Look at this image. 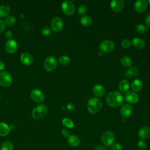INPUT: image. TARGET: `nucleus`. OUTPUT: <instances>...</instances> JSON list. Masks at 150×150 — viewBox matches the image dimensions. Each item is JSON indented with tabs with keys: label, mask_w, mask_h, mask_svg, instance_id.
Returning a JSON list of instances; mask_svg holds the SVG:
<instances>
[{
	"label": "nucleus",
	"mask_w": 150,
	"mask_h": 150,
	"mask_svg": "<svg viewBox=\"0 0 150 150\" xmlns=\"http://www.w3.org/2000/svg\"><path fill=\"white\" fill-rule=\"evenodd\" d=\"M106 101L108 105L112 107H117L122 103L123 97L118 91H111L108 94Z\"/></svg>",
	"instance_id": "obj_1"
},
{
	"label": "nucleus",
	"mask_w": 150,
	"mask_h": 150,
	"mask_svg": "<svg viewBox=\"0 0 150 150\" xmlns=\"http://www.w3.org/2000/svg\"><path fill=\"white\" fill-rule=\"evenodd\" d=\"M102 103L101 100L97 97H92L90 98L87 103V108L89 113L95 114L99 112L101 110Z\"/></svg>",
	"instance_id": "obj_2"
},
{
	"label": "nucleus",
	"mask_w": 150,
	"mask_h": 150,
	"mask_svg": "<svg viewBox=\"0 0 150 150\" xmlns=\"http://www.w3.org/2000/svg\"><path fill=\"white\" fill-rule=\"evenodd\" d=\"M47 112V107L45 104H41L34 108V109L32 111V116L35 119H40L46 114Z\"/></svg>",
	"instance_id": "obj_3"
},
{
	"label": "nucleus",
	"mask_w": 150,
	"mask_h": 150,
	"mask_svg": "<svg viewBox=\"0 0 150 150\" xmlns=\"http://www.w3.org/2000/svg\"><path fill=\"white\" fill-rule=\"evenodd\" d=\"M101 139L104 145L110 146L114 143L115 135L111 131H106L103 133L101 137Z\"/></svg>",
	"instance_id": "obj_4"
},
{
	"label": "nucleus",
	"mask_w": 150,
	"mask_h": 150,
	"mask_svg": "<svg viewBox=\"0 0 150 150\" xmlns=\"http://www.w3.org/2000/svg\"><path fill=\"white\" fill-rule=\"evenodd\" d=\"M57 64L56 58L53 56H49L46 58L43 63V67L47 71H52L55 69Z\"/></svg>",
	"instance_id": "obj_5"
},
{
	"label": "nucleus",
	"mask_w": 150,
	"mask_h": 150,
	"mask_svg": "<svg viewBox=\"0 0 150 150\" xmlns=\"http://www.w3.org/2000/svg\"><path fill=\"white\" fill-rule=\"evenodd\" d=\"M100 51L102 52L109 53L112 52L114 49V44L111 40H105L101 42L98 46Z\"/></svg>",
	"instance_id": "obj_6"
},
{
	"label": "nucleus",
	"mask_w": 150,
	"mask_h": 150,
	"mask_svg": "<svg viewBox=\"0 0 150 150\" xmlns=\"http://www.w3.org/2000/svg\"><path fill=\"white\" fill-rule=\"evenodd\" d=\"M62 11L67 15H71L74 13L75 11V7L73 4L69 1H63L62 4Z\"/></svg>",
	"instance_id": "obj_7"
},
{
	"label": "nucleus",
	"mask_w": 150,
	"mask_h": 150,
	"mask_svg": "<svg viewBox=\"0 0 150 150\" xmlns=\"http://www.w3.org/2000/svg\"><path fill=\"white\" fill-rule=\"evenodd\" d=\"M12 81L11 74L6 71L0 72V85L3 87L10 86Z\"/></svg>",
	"instance_id": "obj_8"
},
{
	"label": "nucleus",
	"mask_w": 150,
	"mask_h": 150,
	"mask_svg": "<svg viewBox=\"0 0 150 150\" xmlns=\"http://www.w3.org/2000/svg\"><path fill=\"white\" fill-rule=\"evenodd\" d=\"M51 28L54 32H60L63 28V22L59 17H54L51 21Z\"/></svg>",
	"instance_id": "obj_9"
},
{
	"label": "nucleus",
	"mask_w": 150,
	"mask_h": 150,
	"mask_svg": "<svg viewBox=\"0 0 150 150\" xmlns=\"http://www.w3.org/2000/svg\"><path fill=\"white\" fill-rule=\"evenodd\" d=\"M30 97L33 101L38 103L42 102L45 99L43 93L40 90L36 88L32 90L30 93Z\"/></svg>",
	"instance_id": "obj_10"
},
{
	"label": "nucleus",
	"mask_w": 150,
	"mask_h": 150,
	"mask_svg": "<svg viewBox=\"0 0 150 150\" xmlns=\"http://www.w3.org/2000/svg\"><path fill=\"white\" fill-rule=\"evenodd\" d=\"M5 48L8 53H13L18 49V44L15 40L10 39L6 42Z\"/></svg>",
	"instance_id": "obj_11"
},
{
	"label": "nucleus",
	"mask_w": 150,
	"mask_h": 150,
	"mask_svg": "<svg viewBox=\"0 0 150 150\" xmlns=\"http://www.w3.org/2000/svg\"><path fill=\"white\" fill-rule=\"evenodd\" d=\"M110 7L113 11L119 12L123 9L124 7V2L122 0H113L110 4Z\"/></svg>",
	"instance_id": "obj_12"
},
{
	"label": "nucleus",
	"mask_w": 150,
	"mask_h": 150,
	"mask_svg": "<svg viewBox=\"0 0 150 150\" xmlns=\"http://www.w3.org/2000/svg\"><path fill=\"white\" fill-rule=\"evenodd\" d=\"M125 100L131 104H135L139 100V96L137 94L132 91L127 92L125 95Z\"/></svg>",
	"instance_id": "obj_13"
},
{
	"label": "nucleus",
	"mask_w": 150,
	"mask_h": 150,
	"mask_svg": "<svg viewBox=\"0 0 150 150\" xmlns=\"http://www.w3.org/2000/svg\"><path fill=\"white\" fill-rule=\"evenodd\" d=\"M148 6L147 2L145 0H138L135 2L134 8L138 13H141L145 11Z\"/></svg>",
	"instance_id": "obj_14"
},
{
	"label": "nucleus",
	"mask_w": 150,
	"mask_h": 150,
	"mask_svg": "<svg viewBox=\"0 0 150 150\" xmlns=\"http://www.w3.org/2000/svg\"><path fill=\"white\" fill-rule=\"evenodd\" d=\"M138 137L142 140L148 139L150 137V127L148 126L141 127L138 131Z\"/></svg>",
	"instance_id": "obj_15"
},
{
	"label": "nucleus",
	"mask_w": 150,
	"mask_h": 150,
	"mask_svg": "<svg viewBox=\"0 0 150 150\" xmlns=\"http://www.w3.org/2000/svg\"><path fill=\"white\" fill-rule=\"evenodd\" d=\"M21 61L25 65H30L33 61L32 56L27 52H25L21 55Z\"/></svg>",
	"instance_id": "obj_16"
},
{
	"label": "nucleus",
	"mask_w": 150,
	"mask_h": 150,
	"mask_svg": "<svg viewBox=\"0 0 150 150\" xmlns=\"http://www.w3.org/2000/svg\"><path fill=\"white\" fill-rule=\"evenodd\" d=\"M132 113V107L128 104H125L123 105L121 108V114L124 117H128Z\"/></svg>",
	"instance_id": "obj_17"
},
{
	"label": "nucleus",
	"mask_w": 150,
	"mask_h": 150,
	"mask_svg": "<svg viewBox=\"0 0 150 150\" xmlns=\"http://www.w3.org/2000/svg\"><path fill=\"white\" fill-rule=\"evenodd\" d=\"M67 142L70 146L73 147H76L80 144V140L77 135H71L67 138Z\"/></svg>",
	"instance_id": "obj_18"
},
{
	"label": "nucleus",
	"mask_w": 150,
	"mask_h": 150,
	"mask_svg": "<svg viewBox=\"0 0 150 150\" xmlns=\"http://www.w3.org/2000/svg\"><path fill=\"white\" fill-rule=\"evenodd\" d=\"M93 94L97 97H101L104 95L105 93L104 87L101 84H96L94 86L93 88Z\"/></svg>",
	"instance_id": "obj_19"
},
{
	"label": "nucleus",
	"mask_w": 150,
	"mask_h": 150,
	"mask_svg": "<svg viewBox=\"0 0 150 150\" xmlns=\"http://www.w3.org/2000/svg\"><path fill=\"white\" fill-rule=\"evenodd\" d=\"M143 87V83L141 80L139 79H135L134 81H132L131 84V87L132 90L135 91L137 92L140 91Z\"/></svg>",
	"instance_id": "obj_20"
},
{
	"label": "nucleus",
	"mask_w": 150,
	"mask_h": 150,
	"mask_svg": "<svg viewBox=\"0 0 150 150\" xmlns=\"http://www.w3.org/2000/svg\"><path fill=\"white\" fill-rule=\"evenodd\" d=\"M133 46L137 49H142L145 46V42L143 39L139 38H135L131 42Z\"/></svg>",
	"instance_id": "obj_21"
},
{
	"label": "nucleus",
	"mask_w": 150,
	"mask_h": 150,
	"mask_svg": "<svg viewBox=\"0 0 150 150\" xmlns=\"http://www.w3.org/2000/svg\"><path fill=\"white\" fill-rule=\"evenodd\" d=\"M129 88V83L126 80H121L118 84V88L122 93L127 92Z\"/></svg>",
	"instance_id": "obj_22"
},
{
	"label": "nucleus",
	"mask_w": 150,
	"mask_h": 150,
	"mask_svg": "<svg viewBox=\"0 0 150 150\" xmlns=\"http://www.w3.org/2000/svg\"><path fill=\"white\" fill-rule=\"evenodd\" d=\"M9 127L6 124L0 122V136H6L9 134Z\"/></svg>",
	"instance_id": "obj_23"
},
{
	"label": "nucleus",
	"mask_w": 150,
	"mask_h": 150,
	"mask_svg": "<svg viewBox=\"0 0 150 150\" xmlns=\"http://www.w3.org/2000/svg\"><path fill=\"white\" fill-rule=\"evenodd\" d=\"M80 23L84 26H88L92 23V19L88 15H84L80 18Z\"/></svg>",
	"instance_id": "obj_24"
},
{
	"label": "nucleus",
	"mask_w": 150,
	"mask_h": 150,
	"mask_svg": "<svg viewBox=\"0 0 150 150\" xmlns=\"http://www.w3.org/2000/svg\"><path fill=\"white\" fill-rule=\"evenodd\" d=\"M10 12V8L7 5L0 6V17L4 18L7 16Z\"/></svg>",
	"instance_id": "obj_25"
},
{
	"label": "nucleus",
	"mask_w": 150,
	"mask_h": 150,
	"mask_svg": "<svg viewBox=\"0 0 150 150\" xmlns=\"http://www.w3.org/2000/svg\"><path fill=\"white\" fill-rule=\"evenodd\" d=\"M138 73V69L137 67L134 66L129 67L125 72V74L128 77H132L137 76Z\"/></svg>",
	"instance_id": "obj_26"
},
{
	"label": "nucleus",
	"mask_w": 150,
	"mask_h": 150,
	"mask_svg": "<svg viewBox=\"0 0 150 150\" xmlns=\"http://www.w3.org/2000/svg\"><path fill=\"white\" fill-rule=\"evenodd\" d=\"M121 63L123 66H126V67H129V66H131L132 65V61L129 56H123L121 58Z\"/></svg>",
	"instance_id": "obj_27"
},
{
	"label": "nucleus",
	"mask_w": 150,
	"mask_h": 150,
	"mask_svg": "<svg viewBox=\"0 0 150 150\" xmlns=\"http://www.w3.org/2000/svg\"><path fill=\"white\" fill-rule=\"evenodd\" d=\"M13 146V144L11 141H6L1 145L0 149L1 150H12Z\"/></svg>",
	"instance_id": "obj_28"
},
{
	"label": "nucleus",
	"mask_w": 150,
	"mask_h": 150,
	"mask_svg": "<svg viewBox=\"0 0 150 150\" xmlns=\"http://www.w3.org/2000/svg\"><path fill=\"white\" fill-rule=\"evenodd\" d=\"M70 61H71V60H70V57L66 55L61 56L59 58V63L63 66H67V65L69 64L70 63Z\"/></svg>",
	"instance_id": "obj_29"
},
{
	"label": "nucleus",
	"mask_w": 150,
	"mask_h": 150,
	"mask_svg": "<svg viewBox=\"0 0 150 150\" xmlns=\"http://www.w3.org/2000/svg\"><path fill=\"white\" fill-rule=\"evenodd\" d=\"M62 124L68 128H72L74 127V122L68 118H64L62 120Z\"/></svg>",
	"instance_id": "obj_30"
},
{
	"label": "nucleus",
	"mask_w": 150,
	"mask_h": 150,
	"mask_svg": "<svg viewBox=\"0 0 150 150\" xmlns=\"http://www.w3.org/2000/svg\"><path fill=\"white\" fill-rule=\"evenodd\" d=\"M15 22H16V19L13 16H9L6 17L4 21L5 24L8 26H12L15 23Z\"/></svg>",
	"instance_id": "obj_31"
},
{
	"label": "nucleus",
	"mask_w": 150,
	"mask_h": 150,
	"mask_svg": "<svg viewBox=\"0 0 150 150\" xmlns=\"http://www.w3.org/2000/svg\"><path fill=\"white\" fill-rule=\"evenodd\" d=\"M136 30L139 33H144L147 31V28L142 25V24H139L136 26Z\"/></svg>",
	"instance_id": "obj_32"
},
{
	"label": "nucleus",
	"mask_w": 150,
	"mask_h": 150,
	"mask_svg": "<svg viewBox=\"0 0 150 150\" xmlns=\"http://www.w3.org/2000/svg\"><path fill=\"white\" fill-rule=\"evenodd\" d=\"M146 143L144 140L141 139L138 141L137 142V146L139 149L140 150H144L146 148Z\"/></svg>",
	"instance_id": "obj_33"
},
{
	"label": "nucleus",
	"mask_w": 150,
	"mask_h": 150,
	"mask_svg": "<svg viewBox=\"0 0 150 150\" xmlns=\"http://www.w3.org/2000/svg\"><path fill=\"white\" fill-rule=\"evenodd\" d=\"M77 11H78L79 14L82 15H84V14H85V13H86V12H87V6H86L85 5H84V4L80 5L79 6V8H78V10H77Z\"/></svg>",
	"instance_id": "obj_34"
},
{
	"label": "nucleus",
	"mask_w": 150,
	"mask_h": 150,
	"mask_svg": "<svg viewBox=\"0 0 150 150\" xmlns=\"http://www.w3.org/2000/svg\"><path fill=\"white\" fill-rule=\"evenodd\" d=\"M52 32V29L48 27V26H45L43 28H42V30H41V33L43 36H49V35H50Z\"/></svg>",
	"instance_id": "obj_35"
},
{
	"label": "nucleus",
	"mask_w": 150,
	"mask_h": 150,
	"mask_svg": "<svg viewBox=\"0 0 150 150\" xmlns=\"http://www.w3.org/2000/svg\"><path fill=\"white\" fill-rule=\"evenodd\" d=\"M121 46L123 47V48H125V49H127V48H129L131 47V45H132V43L131 42L128 40V39H124L123 40L122 42H121Z\"/></svg>",
	"instance_id": "obj_36"
},
{
	"label": "nucleus",
	"mask_w": 150,
	"mask_h": 150,
	"mask_svg": "<svg viewBox=\"0 0 150 150\" xmlns=\"http://www.w3.org/2000/svg\"><path fill=\"white\" fill-rule=\"evenodd\" d=\"M112 150H122V145L117 142H114L112 145Z\"/></svg>",
	"instance_id": "obj_37"
},
{
	"label": "nucleus",
	"mask_w": 150,
	"mask_h": 150,
	"mask_svg": "<svg viewBox=\"0 0 150 150\" xmlns=\"http://www.w3.org/2000/svg\"><path fill=\"white\" fill-rule=\"evenodd\" d=\"M145 23L147 25V26L150 28V13H148L146 15L145 19Z\"/></svg>",
	"instance_id": "obj_38"
},
{
	"label": "nucleus",
	"mask_w": 150,
	"mask_h": 150,
	"mask_svg": "<svg viewBox=\"0 0 150 150\" xmlns=\"http://www.w3.org/2000/svg\"><path fill=\"white\" fill-rule=\"evenodd\" d=\"M5 28V24L4 22L0 19V34H1Z\"/></svg>",
	"instance_id": "obj_39"
},
{
	"label": "nucleus",
	"mask_w": 150,
	"mask_h": 150,
	"mask_svg": "<svg viewBox=\"0 0 150 150\" xmlns=\"http://www.w3.org/2000/svg\"><path fill=\"white\" fill-rule=\"evenodd\" d=\"M62 134L64 137L68 138L70 136V132L68 131V129H67L66 128H64L62 130Z\"/></svg>",
	"instance_id": "obj_40"
},
{
	"label": "nucleus",
	"mask_w": 150,
	"mask_h": 150,
	"mask_svg": "<svg viewBox=\"0 0 150 150\" xmlns=\"http://www.w3.org/2000/svg\"><path fill=\"white\" fill-rule=\"evenodd\" d=\"M5 37L8 39L9 40H10L12 37H13V33L11 31H7L6 33H5Z\"/></svg>",
	"instance_id": "obj_41"
},
{
	"label": "nucleus",
	"mask_w": 150,
	"mask_h": 150,
	"mask_svg": "<svg viewBox=\"0 0 150 150\" xmlns=\"http://www.w3.org/2000/svg\"><path fill=\"white\" fill-rule=\"evenodd\" d=\"M66 108L69 110H74V108H75V106L74 105V104L71 103H69L67 105H66Z\"/></svg>",
	"instance_id": "obj_42"
},
{
	"label": "nucleus",
	"mask_w": 150,
	"mask_h": 150,
	"mask_svg": "<svg viewBox=\"0 0 150 150\" xmlns=\"http://www.w3.org/2000/svg\"><path fill=\"white\" fill-rule=\"evenodd\" d=\"M94 150H107V149L102 145H98L94 148Z\"/></svg>",
	"instance_id": "obj_43"
},
{
	"label": "nucleus",
	"mask_w": 150,
	"mask_h": 150,
	"mask_svg": "<svg viewBox=\"0 0 150 150\" xmlns=\"http://www.w3.org/2000/svg\"><path fill=\"white\" fill-rule=\"evenodd\" d=\"M5 69V64L4 62L0 61V70H3Z\"/></svg>",
	"instance_id": "obj_44"
},
{
	"label": "nucleus",
	"mask_w": 150,
	"mask_h": 150,
	"mask_svg": "<svg viewBox=\"0 0 150 150\" xmlns=\"http://www.w3.org/2000/svg\"><path fill=\"white\" fill-rule=\"evenodd\" d=\"M9 129H14V128H15V125H13V124H11V125H10L9 126Z\"/></svg>",
	"instance_id": "obj_45"
},
{
	"label": "nucleus",
	"mask_w": 150,
	"mask_h": 150,
	"mask_svg": "<svg viewBox=\"0 0 150 150\" xmlns=\"http://www.w3.org/2000/svg\"><path fill=\"white\" fill-rule=\"evenodd\" d=\"M103 52H101V51H100V52H98V56H103Z\"/></svg>",
	"instance_id": "obj_46"
},
{
	"label": "nucleus",
	"mask_w": 150,
	"mask_h": 150,
	"mask_svg": "<svg viewBox=\"0 0 150 150\" xmlns=\"http://www.w3.org/2000/svg\"><path fill=\"white\" fill-rule=\"evenodd\" d=\"M148 2L150 4V0H149V1H148Z\"/></svg>",
	"instance_id": "obj_47"
}]
</instances>
